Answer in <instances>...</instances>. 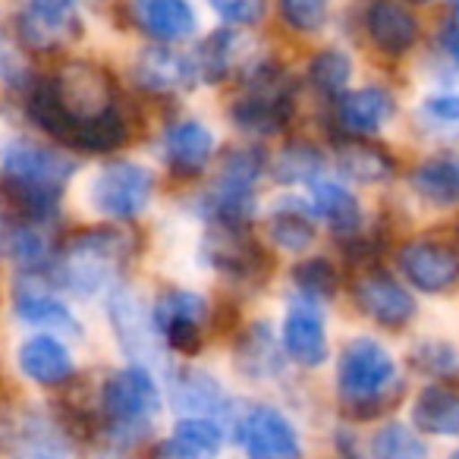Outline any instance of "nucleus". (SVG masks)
<instances>
[{
  "label": "nucleus",
  "mask_w": 459,
  "mask_h": 459,
  "mask_svg": "<svg viewBox=\"0 0 459 459\" xmlns=\"http://www.w3.org/2000/svg\"><path fill=\"white\" fill-rule=\"evenodd\" d=\"M16 365L20 371L35 384H64L73 377V356L57 337L51 333H39V337H29L26 343L16 350Z\"/></svg>",
  "instance_id": "nucleus-17"
},
{
  "label": "nucleus",
  "mask_w": 459,
  "mask_h": 459,
  "mask_svg": "<svg viewBox=\"0 0 459 459\" xmlns=\"http://www.w3.org/2000/svg\"><path fill=\"white\" fill-rule=\"evenodd\" d=\"M365 29L377 51L390 54V57H400L419 41V20L412 10L396 0H375L365 13Z\"/></svg>",
  "instance_id": "nucleus-14"
},
{
  "label": "nucleus",
  "mask_w": 459,
  "mask_h": 459,
  "mask_svg": "<svg viewBox=\"0 0 459 459\" xmlns=\"http://www.w3.org/2000/svg\"><path fill=\"white\" fill-rule=\"evenodd\" d=\"M79 35V22L73 13H45V10L29 7L20 16V39L32 51H57L66 41Z\"/></svg>",
  "instance_id": "nucleus-27"
},
{
  "label": "nucleus",
  "mask_w": 459,
  "mask_h": 459,
  "mask_svg": "<svg viewBox=\"0 0 459 459\" xmlns=\"http://www.w3.org/2000/svg\"><path fill=\"white\" fill-rule=\"evenodd\" d=\"M32 120L76 152L104 154L126 142V123L114 104V82L95 64L73 60L29 98Z\"/></svg>",
  "instance_id": "nucleus-1"
},
{
  "label": "nucleus",
  "mask_w": 459,
  "mask_h": 459,
  "mask_svg": "<svg viewBox=\"0 0 459 459\" xmlns=\"http://www.w3.org/2000/svg\"><path fill=\"white\" fill-rule=\"evenodd\" d=\"M10 255L29 271H41L51 264V243L45 239L35 223H22V227L13 230V237H10Z\"/></svg>",
  "instance_id": "nucleus-34"
},
{
  "label": "nucleus",
  "mask_w": 459,
  "mask_h": 459,
  "mask_svg": "<svg viewBox=\"0 0 459 459\" xmlns=\"http://www.w3.org/2000/svg\"><path fill=\"white\" fill-rule=\"evenodd\" d=\"M204 255L208 264L227 274L230 281H258L268 268V255L258 243H252L243 233V227H223L214 223V230L204 239Z\"/></svg>",
  "instance_id": "nucleus-10"
},
{
  "label": "nucleus",
  "mask_w": 459,
  "mask_h": 459,
  "mask_svg": "<svg viewBox=\"0 0 459 459\" xmlns=\"http://www.w3.org/2000/svg\"><path fill=\"white\" fill-rule=\"evenodd\" d=\"M312 204L333 233L352 237L362 227V204L343 186L327 183V179H312Z\"/></svg>",
  "instance_id": "nucleus-25"
},
{
  "label": "nucleus",
  "mask_w": 459,
  "mask_h": 459,
  "mask_svg": "<svg viewBox=\"0 0 459 459\" xmlns=\"http://www.w3.org/2000/svg\"><path fill=\"white\" fill-rule=\"evenodd\" d=\"M268 237L281 249L302 252L315 243V217L312 208L299 198H283L268 214Z\"/></svg>",
  "instance_id": "nucleus-23"
},
{
  "label": "nucleus",
  "mask_w": 459,
  "mask_h": 459,
  "mask_svg": "<svg viewBox=\"0 0 459 459\" xmlns=\"http://www.w3.org/2000/svg\"><path fill=\"white\" fill-rule=\"evenodd\" d=\"M453 459H459V453H453Z\"/></svg>",
  "instance_id": "nucleus-44"
},
{
  "label": "nucleus",
  "mask_w": 459,
  "mask_h": 459,
  "mask_svg": "<svg viewBox=\"0 0 459 459\" xmlns=\"http://www.w3.org/2000/svg\"><path fill=\"white\" fill-rule=\"evenodd\" d=\"M415 362H419L421 371H428V375H453V371L459 368V359H456V350L446 343H425L415 350Z\"/></svg>",
  "instance_id": "nucleus-39"
},
{
  "label": "nucleus",
  "mask_w": 459,
  "mask_h": 459,
  "mask_svg": "<svg viewBox=\"0 0 459 459\" xmlns=\"http://www.w3.org/2000/svg\"><path fill=\"white\" fill-rule=\"evenodd\" d=\"M237 359H239V368L249 377H271V375H277L283 365L281 350H277L268 325H252L249 331L243 333Z\"/></svg>",
  "instance_id": "nucleus-30"
},
{
  "label": "nucleus",
  "mask_w": 459,
  "mask_h": 459,
  "mask_svg": "<svg viewBox=\"0 0 459 459\" xmlns=\"http://www.w3.org/2000/svg\"><path fill=\"white\" fill-rule=\"evenodd\" d=\"M412 421L425 434L459 437V394L444 384L425 387L412 406Z\"/></svg>",
  "instance_id": "nucleus-24"
},
{
  "label": "nucleus",
  "mask_w": 459,
  "mask_h": 459,
  "mask_svg": "<svg viewBox=\"0 0 459 459\" xmlns=\"http://www.w3.org/2000/svg\"><path fill=\"white\" fill-rule=\"evenodd\" d=\"M223 446V431L217 421L202 415H183L170 440L158 450V459H214Z\"/></svg>",
  "instance_id": "nucleus-22"
},
{
  "label": "nucleus",
  "mask_w": 459,
  "mask_h": 459,
  "mask_svg": "<svg viewBox=\"0 0 459 459\" xmlns=\"http://www.w3.org/2000/svg\"><path fill=\"white\" fill-rule=\"evenodd\" d=\"M453 7H456V10H459V0H453Z\"/></svg>",
  "instance_id": "nucleus-43"
},
{
  "label": "nucleus",
  "mask_w": 459,
  "mask_h": 459,
  "mask_svg": "<svg viewBox=\"0 0 459 459\" xmlns=\"http://www.w3.org/2000/svg\"><path fill=\"white\" fill-rule=\"evenodd\" d=\"M230 114L246 133H277L293 114V79L274 64L258 66Z\"/></svg>",
  "instance_id": "nucleus-5"
},
{
  "label": "nucleus",
  "mask_w": 459,
  "mask_h": 459,
  "mask_svg": "<svg viewBox=\"0 0 459 459\" xmlns=\"http://www.w3.org/2000/svg\"><path fill=\"white\" fill-rule=\"evenodd\" d=\"M211 10L230 26H255L262 22L268 0H208Z\"/></svg>",
  "instance_id": "nucleus-38"
},
{
  "label": "nucleus",
  "mask_w": 459,
  "mask_h": 459,
  "mask_svg": "<svg viewBox=\"0 0 459 459\" xmlns=\"http://www.w3.org/2000/svg\"><path fill=\"white\" fill-rule=\"evenodd\" d=\"M76 0H29V7L45 10V13H73Z\"/></svg>",
  "instance_id": "nucleus-42"
},
{
  "label": "nucleus",
  "mask_w": 459,
  "mask_h": 459,
  "mask_svg": "<svg viewBox=\"0 0 459 459\" xmlns=\"http://www.w3.org/2000/svg\"><path fill=\"white\" fill-rule=\"evenodd\" d=\"M110 321H114L117 340H120L123 352L133 362L145 368L148 362H158V331H154L152 315L142 308V302L126 290H117L110 296Z\"/></svg>",
  "instance_id": "nucleus-12"
},
{
  "label": "nucleus",
  "mask_w": 459,
  "mask_h": 459,
  "mask_svg": "<svg viewBox=\"0 0 459 459\" xmlns=\"http://www.w3.org/2000/svg\"><path fill=\"white\" fill-rule=\"evenodd\" d=\"M371 459H428V446L409 425H384L371 437Z\"/></svg>",
  "instance_id": "nucleus-32"
},
{
  "label": "nucleus",
  "mask_w": 459,
  "mask_h": 459,
  "mask_svg": "<svg viewBox=\"0 0 459 459\" xmlns=\"http://www.w3.org/2000/svg\"><path fill=\"white\" fill-rule=\"evenodd\" d=\"M237 45L239 39L233 32H214L208 41L202 45L195 66L208 82H221L230 70H233V57H237Z\"/></svg>",
  "instance_id": "nucleus-33"
},
{
  "label": "nucleus",
  "mask_w": 459,
  "mask_h": 459,
  "mask_svg": "<svg viewBox=\"0 0 459 459\" xmlns=\"http://www.w3.org/2000/svg\"><path fill=\"white\" fill-rule=\"evenodd\" d=\"M396 104L394 95L387 89H377V85H368V89H359V91H346L340 95L337 104V117H340V126L352 135H375L384 123L394 117Z\"/></svg>",
  "instance_id": "nucleus-18"
},
{
  "label": "nucleus",
  "mask_w": 459,
  "mask_h": 459,
  "mask_svg": "<svg viewBox=\"0 0 459 459\" xmlns=\"http://www.w3.org/2000/svg\"><path fill=\"white\" fill-rule=\"evenodd\" d=\"M154 331L170 350L192 356L204 343V321H208V302L192 290H167L154 302Z\"/></svg>",
  "instance_id": "nucleus-8"
},
{
  "label": "nucleus",
  "mask_w": 459,
  "mask_h": 459,
  "mask_svg": "<svg viewBox=\"0 0 459 459\" xmlns=\"http://www.w3.org/2000/svg\"><path fill=\"white\" fill-rule=\"evenodd\" d=\"M396 384L394 356L377 340L356 337L343 346L337 362V390L343 406L356 419H371L387 403V390Z\"/></svg>",
  "instance_id": "nucleus-2"
},
{
  "label": "nucleus",
  "mask_w": 459,
  "mask_h": 459,
  "mask_svg": "<svg viewBox=\"0 0 459 459\" xmlns=\"http://www.w3.org/2000/svg\"><path fill=\"white\" fill-rule=\"evenodd\" d=\"M356 302L371 321L384 327H403L415 315V299L409 296V290L400 287L384 271H371V274L359 277Z\"/></svg>",
  "instance_id": "nucleus-13"
},
{
  "label": "nucleus",
  "mask_w": 459,
  "mask_h": 459,
  "mask_svg": "<svg viewBox=\"0 0 459 459\" xmlns=\"http://www.w3.org/2000/svg\"><path fill=\"white\" fill-rule=\"evenodd\" d=\"M198 76L195 60L170 51V48H148L135 60V82L148 91H179L189 89Z\"/></svg>",
  "instance_id": "nucleus-19"
},
{
  "label": "nucleus",
  "mask_w": 459,
  "mask_h": 459,
  "mask_svg": "<svg viewBox=\"0 0 459 459\" xmlns=\"http://www.w3.org/2000/svg\"><path fill=\"white\" fill-rule=\"evenodd\" d=\"M101 412L110 434L120 440H139L160 412V394L148 368L133 365L108 377L101 390Z\"/></svg>",
  "instance_id": "nucleus-4"
},
{
  "label": "nucleus",
  "mask_w": 459,
  "mask_h": 459,
  "mask_svg": "<svg viewBox=\"0 0 459 459\" xmlns=\"http://www.w3.org/2000/svg\"><path fill=\"white\" fill-rule=\"evenodd\" d=\"M239 440L249 459H302V444L296 428L283 412L271 406L252 409L239 428Z\"/></svg>",
  "instance_id": "nucleus-11"
},
{
  "label": "nucleus",
  "mask_w": 459,
  "mask_h": 459,
  "mask_svg": "<svg viewBox=\"0 0 459 459\" xmlns=\"http://www.w3.org/2000/svg\"><path fill=\"white\" fill-rule=\"evenodd\" d=\"M325 167V160H321V154L315 152V148L308 145H290L287 152L281 154V160H277V179L281 183H312L315 173Z\"/></svg>",
  "instance_id": "nucleus-36"
},
{
  "label": "nucleus",
  "mask_w": 459,
  "mask_h": 459,
  "mask_svg": "<svg viewBox=\"0 0 459 459\" xmlns=\"http://www.w3.org/2000/svg\"><path fill=\"white\" fill-rule=\"evenodd\" d=\"M396 262L403 277L421 293H450L459 283V255L444 243L415 239L403 246Z\"/></svg>",
  "instance_id": "nucleus-9"
},
{
  "label": "nucleus",
  "mask_w": 459,
  "mask_h": 459,
  "mask_svg": "<svg viewBox=\"0 0 459 459\" xmlns=\"http://www.w3.org/2000/svg\"><path fill=\"white\" fill-rule=\"evenodd\" d=\"M0 170H4V183L13 189L60 198L64 183L76 173V164L48 145L16 139L0 152Z\"/></svg>",
  "instance_id": "nucleus-6"
},
{
  "label": "nucleus",
  "mask_w": 459,
  "mask_h": 459,
  "mask_svg": "<svg viewBox=\"0 0 459 459\" xmlns=\"http://www.w3.org/2000/svg\"><path fill=\"white\" fill-rule=\"evenodd\" d=\"M412 189L431 204H459V154H437L419 164Z\"/></svg>",
  "instance_id": "nucleus-26"
},
{
  "label": "nucleus",
  "mask_w": 459,
  "mask_h": 459,
  "mask_svg": "<svg viewBox=\"0 0 459 459\" xmlns=\"http://www.w3.org/2000/svg\"><path fill=\"white\" fill-rule=\"evenodd\" d=\"M425 114L440 123H459V95H437L425 101Z\"/></svg>",
  "instance_id": "nucleus-40"
},
{
  "label": "nucleus",
  "mask_w": 459,
  "mask_h": 459,
  "mask_svg": "<svg viewBox=\"0 0 459 459\" xmlns=\"http://www.w3.org/2000/svg\"><path fill=\"white\" fill-rule=\"evenodd\" d=\"M214 154V133L198 120H179L164 133V158L179 177H195Z\"/></svg>",
  "instance_id": "nucleus-16"
},
{
  "label": "nucleus",
  "mask_w": 459,
  "mask_h": 459,
  "mask_svg": "<svg viewBox=\"0 0 459 459\" xmlns=\"http://www.w3.org/2000/svg\"><path fill=\"white\" fill-rule=\"evenodd\" d=\"M440 48H444L453 60H459V16L444 26V32H440Z\"/></svg>",
  "instance_id": "nucleus-41"
},
{
  "label": "nucleus",
  "mask_w": 459,
  "mask_h": 459,
  "mask_svg": "<svg viewBox=\"0 0 459 459\" xmlns=\"http://www.w3.org/2000/svg\"><path fill=\"white\" fill-rule=\"evenodd\" d=\"M173 409L183 415H202V419H208V415L221 412L223 409V390L221 384L214 381L211 375H204V371H183V375L173 381Z\"/></svg>",
  "instance_id": "nucleus-28"
},
{
  "label": "nucleus",
  "mask_w": 459,
  "mask_h": 459,
  "mask_svg": "<svg viewBox=\"0 0 459 459\" xmlns=\"http://www.w3.org/2000/svg\"><path fill=\"white\" fill-rule=\"evenodd\" d=\"M350 76L352 64L343 51H321L308 64V82L315 85V91H321L327 98L343 95L346 85H350Z\"/></svg>",
  "instance_id": "nucleus-31"
},
{
  "label": "nucleus",
  "mask_w": 459,
  "mask_h": 459,
  "mask_svg": "<svg viewBox=\"0 0 459 459\" xmlns=\"http://www.w3.org/2000/svg\"><path fill=\"white\" fill-rule=\"evenodd\" d=\"M154 177L148 167L133 160H114L91 183V204L110 221H133L148 208Z\"/></svg>",
  "instance_id": "nucleus-7"
},
{
  "label": "nucleus",
  "mask_w": 459,
  "mask_h": 459,
  "mask_svg": "<svg viewBox=\"0 0 459 459\" xmlns=\"http://www.w3.org/2000/svg\"><path fill=\"white\" fill-rule=\"evenodd\" d=\"M281 13L296 32H318L331 13V0H281Z\"/></svg>",
  "instance_id": "nucleus-37"
},
{
  "label": "nucleus",
  "mask_w": 459,
  "mask_h": 459,
  "mask_svg": "<svg viewBox=\"0 0 459 459\" xmlns=\"http://www.w3.org/2000/svg\"><path fill=\"white\" fill-rule=\"evenodd\" d=\"M283 350L293 362L315 368L327 359L325 321L312 306H293L283 321Z\"/></svg>",
  "instance_id": "nucleus-20"
},
{
  "label": "nucleus",
  "mask_w": 459,
  "mask_h": 459,
  "mask_svg": "<svg viewBox=\"0 0 459 459\" xmlns=\"http://www.w3.org/2000/svg\"><path fill=\"white\" fill-rule=\"evenodd\" d=\"M13 308L22 321L35 327H48L57 333H79V321L73 318V312L41 283L20 281L13 290Z\"/></svg>",
  "instance_id": "nucleus-21"
},
{
  "label": "nucleus",
  "mask_w": 459,
  "mask_h": 459,
  "mask_svg": "<svg viewBox=\"0 0 459 459\" xmlns=\"http://www.w3.org/2000/svg\"><path fill=\"white\" fill-rule=\"evenodd\" d=\"M293 281L308 296H333L337 293V268L327 258H308L293 268Z\"/></svg>",
  "instance_id": "nucleus-35"
},
{
  "label": "nucleus",
  "mask_w": 459,
  "mask_h": 459,
  "mask_svg": "<svg viewBox=\"0 0 459 459\" xmlns=\"http://www.w3.org/2000/svg\"><path fill=\"white\" fill-rule=\"evenodd\" d=\"M337 164L356 183H384L394 173V160L381 145H371L362 135L337 148Z\"/></svg>",
  "instance_id": "nucleus-29"
},
{
  "label": "nucleus",
  "mask_w": 459,
  "mask_h": 459,
  "mask_svg": "<svg viewBox=\"0 0 459 459\" xmlns=\"http://www.w3.org/2000/svg\"><path fill=\"white\" fill-rule=\"evenodd\" d=\"M135 26L160 45L183 41L195 32V13L189 0H129Z\"/></svg>",
  "instance_id": "nucleus-15"
},
{
  "label": "nucleus",
  "mask_w": 459,
  "mask_h": 459,
  "mask_svg": "<svg viewBox=\"0 0 459 459\" xmlns=\"http://www.w3.org/2000/svg\"><path fill=\"white\" fill-rule=\"evenodd\" d=\"M129 252H133V243L126 233L89 230V233L73 239L64 258H57V274L66 290L79 296H95L126 264Z\"/></svg>",
  "instance_id": "nucleus-3"
}]
</instances>
